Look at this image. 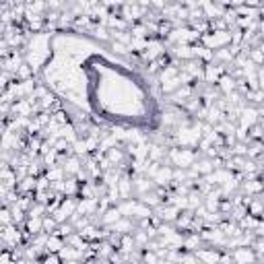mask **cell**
Listing matches in <instances>:
<instances>
[{"label":"cell","instance_id":"cell-1","mask_svg":"<svg viewBox=\"0 0 264 264\" xmlns=\"http://www.w3.org/2000/svg\"><path fill=\"white\" fill-rule=\"evenodd\" d=\"M198 159V153L190 147H170L167 151V161L176 167H182V170H190Z\"/></svg>","mask_w":264,"mask_h":264},{"label":"cell","instance_id":"cell-2","mask_svg":"<svg viewBox=\"0 0 264 264\" xmlns=\"http://www.w3.org/2000/svg\"><path fill=\"white\" fill-rule=\"evenodd\" d=\"M200 43L208 50H219V47H225L231 43V31L225 29V31H219V29H213L208 33H202L200 37Z\"/></svg>","mask_w":264,"mask_h":264},{"label":"cell","instance_id":"cell-3","mask_svg":"<svg viewBox=\"0 0 264 264\" xmlns=\"http://www.w3.org/2000/svg\"><path fill=\"white\" fill-rule=\"evenodd\" d=\"M225 73H227V70H225V66L213 60V62L204 64V77H202V83H206V85H215V83H219V79H221Z\"/></svg>","mask_w":264,"mask_h":264},{"label":"cell","instance_id":"cell-4","mask_svg":"<svg viewBox=\"0 0 264 264\" xmlns=\"http://www.w3.org/2000/svg\"><path fill=\"white\" fill-rule=\"evenodd\" d=\"M258 120H260V110L256 108V105H244L242 112H239L237 124L244 126V128H250V126L258 124Z\"/></svg>","mask_w":264,"mask_h":264},{"label":"cell","instance_id":"cell-5","mask_svg":"<svg viewBox=\"0 0 264 264\" xmlns=\"http://www.w3.org/2000/svg\"><path fill=\"white\" fill-rule=\"evenodd\" d=\"M153 184L157 188H167L170 184H174V167L170 165H159V170L155 172V176L151 178Z\"/></svg>","mask_w":264,"mask_h":264},{"label":"cell","instance_id":"cell-6","mask_svg":"<svg viewBox=\"0 0 264 264\" xmlns=\"http://www.w3.org/2000/svg\"><path fill=\"white\" fill-rule=\"evenodd\" d=\"M229 252H231L233 262H254V260H258V254L252 246H239V248H233Z\"/></svg>","mask_w":264,"mask_h":264},{"label":"cell","instance_id":"cell-7","mask_svg":"<svg viewBox=\"0 0 264 264\" xmlns=\"http://www.w3.org/2000/svg\"><path fill=\"white\" fill-rule=\"evenodd\" d=\"M142 56H145V60H149V62L159 60L161 56H165V45H163L161 41H157V39H151V41H149V47L142 52Z\"/></svg>","mask_w":264,"mask_h":264},{"label":"cell","instance_id":"cell-8","mask_svg":"<svg viewBox=\"0 0 264 264\" xmlns=\"http://www.w3.org/2000/svg\"><path fill=\"white\" fill-rule=\"evenodd\" d=\"M62 167H64V172H66V176H77L81 170H83V159L79 155H68V157H64V161H62Z\"/></svg>","mask_w":264,"mask_h":264},{"label":"cell","instance_id":"cell-9","mask_svg":"<svg viewBox=\"0 0 264 264\" xmlns=\"http://www.w3.org/2000/svg\"><path fill=\"white\" fill-rule=\"evenodd\" d=\"M124 215H122V210H120V206L118 204H112L108 210H103L101 213V225H114L118 219H122Z\"/></svg>","mask_w":264,"mask_h":264},{"label":"cell","instance_id":"cell-10","mask_svg":"<svg viewBox=\"0 0 264 264\" xmlns=\"http://www.w3.org/2000/svg\"><path fill=\"white\" fill-rule=\"evenodd\" d=\"M196 258L202 262H221V252L215 250V246L210 248H198L196 250Z\"/></svg>","mask_w":264,"mask_h":264},{"label":"cell","instance_id":"cell-11","mask_svg":"<svg viewBox=\"0 0 264 264\" xmlns=\"http://www.w3.org/2000/svg\"><path fill=\"white\" fill-rule=\"evenodd\" d=\"M217 89H219V93H221V95H229L231 91H235V89H237V81H235L229 73H225V75L219 79Z\"/></svg>","mask_w":264,"mask_h":264},{"label":"cell","instance_id":"cell-12","mask_svg":"<svg viewBox=\"0 0 264 264\" xmlns=\"http://www.w3.org/2000/svg\"><path fill=\"white\" fill-rule=\"evenodd\" d=\"M66 246V239L58 233H50L47 235V242H45V252H60L62 248Z\"/></svg>","mask_w":264,"mask_h":264},{"label":"cell","instance_id":"cell-13","mask_svg":"<svg viewBox=\"0 0 264 264\" xmlns=\"http://www.w3.org/2000/svg\"><path fill=\"white\" fill-rule=\"evenodd\" d=\"M25 231H29L31 235H37L43 231V217H29L25 219Z\"/></svg>","mask_w":264,"mask_h":264},{"label":"cell","instance_id":"cell-14","mask_svg":"<svg viewBox=\"0 0 264 264\" xmlns=\"http://www.w3.org/2000/svg\"><path fill=\"white\" fill-rule=\"evenodd\" d=\"M110 229H112V231H118V233H132L136 227H134V223H132L130 217H122V219H118L114 225H110Z\"/></svg>","mask_w":264,"mask_h":264},{"label":"cell","instance_id":"cell-15","mask_svg":"<svg viewBox=\"0 0 264 264\" xmlns=\"http://www.w3.org/2000/svg\"><path fill=\"white\" fill-rule=\"evenodd\" d=\"M149 37H132V43H130V50L132 52H138V54H142V52L149 47Z\"/></svg>","mask_w":264,"mask_h":264},{"label":"cell","instance_id":"cell-16","mask_svg":"<svg viewBox=\"0 0 264 264\" xmlns=\"http://www.w3.org/2000/svg\"><path fill=\"white\" fill-rule=\"evenodd\" d=\"M248 58L256 64V66H262L264 64V54L260 52V47L256 45V47H250V54H248Z\"/></svg>","mask_w":264,"mask_h":264},{"label":"cell","instance_id":"cell-17","mask_svg":"<svg viewBox=\"0 0 264 264\" xmlns=\"http://www.w3.org/2000/svg\"><path fill=\"white\" fill-rule=\"evenodd\" d=\"M58 225H60V223H58L54 217H52V215H45V217H43V231H45V233H54V231L58 229Z\"/></svg>","mask_w":264,"mask_h":264},{"label":"cell","instance_id":"cell-18","mask_svg":"<svg viewBox=\"0 0 264 264\" xmlns=\"http://www.w3.org/2000/svg\"><path fill=\"white\" fill-rule=\"evenodd\" d=\"M130 33H132V37H149V35H151V31H149V27H147L145 23H138V25H132V29H130Z\"/></svg>","mask_w":264,"mask_h":264},{"label":"cell","instance_id":"cell-19","mask_svg":"<svg viewBox=\"0 0 264 264\" xmlns=\"http://www.w3.org/2000/svg\"><path fill=\"white\" fill-rule=\"evenodd\" d=\"M254 235H256V237H264V221H262V219H260L258 225L254 227Z\"/></svg>","mask_w":264,"mask_h":264}]
</instances>
